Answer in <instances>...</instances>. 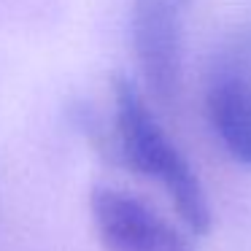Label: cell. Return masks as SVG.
Wrapping results in <instances>:
<instances>
[{
  "mask_svg": "<svg viewBox=\"0 0 251 251\" xmlns=\"http://www.w3.org/2000/svg\"><path fill=\"white\" fill-rule=\"evenodd\" d=\"M192 0H132L130 41L146 89L173 105L184 68V22Z\"/></svg>",
  "mask_w": 251,
  "mask_h": 251,
  "instance_id": "obj_3",
  "label": "cell"
},
{
  "mask_svg": "<svg viewBox=\"0 0 251 251\" xmlns=\"http://www.w3.org/2000/svg\"><path fill=\"white\" fill-rule=\"evenodd\" d=\"M89 216L105 251H192L181 229L132 192L95 186Z\"/></svg>",
  "mask_w": 251,
  "mask_h": 251,
  "instance_id": "obj_4",
  "label": "cell"
},
{
  "mask_svg": "<svg viewBox=\"0 0 251 251\" xmlns=\"http://www.w3.org/2000/svg\"><path fill=\"white\" fill-rule=\"evenodd\" d=\"M202 108L208 125L238 162L251 165V33H235L213 54Z\"/></svg>",
  "mask_w": 251,
  "mask_h": 251,
  "instance_id": "obj_2",
  "label": "cell"
},
{
  "mask_svg": "<svg viewBox=\"0 0 251 251\" xmlns=\"http://www.w3.org/2000/svg\"><path fill=\"white\" fill-rule=\"evenodd\" d=\"M114 119L108 125L105 157L162 184L176 213L192 232H208L211 202L200 176L189 165L165 125L157 119L149 100L127 76L111 78Z\"/></svg>",
  "mask_w": 251,
  "mask_h": 251,
  "instance_id": "obj_1",
  "label": "cell"
}]
</instances>
